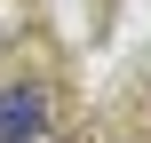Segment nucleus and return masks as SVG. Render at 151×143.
<instances>
[{
	"mask_svg": "<svg viewBox=\"0 0 151 143\" xmlns=\"http://www.w3.org/2000/svg\"><path fill=\"white\" fill-rule=\"evenodd\" d=\"M40 135H48L40 88H0V143H40Z\"/></svg>",
	"mask_w": 151,
	"mask_h": 143,
	"instance_id": "f257e3e1",
	"label": "nucleus"
}]
</instances>
